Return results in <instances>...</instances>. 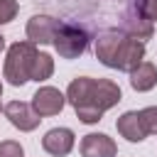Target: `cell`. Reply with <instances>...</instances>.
<instances>
[{
	"mask_svg": "<svg viewBox=\"0 0 157 157\" xmlns=\"http://www.w3.org/2000/svg\"><path fill=\"white\" fill-rule=\"evenodd\" d=\"M17 10H20L17 0H0V25L12 22L15 15H17Z\"/></svg>",
	"mask_w": 157,
	"mask_h": 157,
	"instance_id": "17",
	"label": "cell"
},
{
	"mask_svg": "<svg viewBox=\"0 0 157 157\" xmlns=\"http://www.w3.org/2000/svg\"><path fill=\"white\" fill-rule=\"evenodd\" d=\"M76 135H74V130H69V128H52L44 137H42V147H44V152H49V155H54V157H66L71 150H74V140Z\"/></svg>",
	"mask_w": 157,
	"mask_h": 157,
	"instance_id": "9",
	"label": "cell"
},
{
	"mask_svg": "<svg viewBox=\"0 0 157 157\" xmlns=\"http://www.w3.org/2000/svg\"><path fill=\"white\" fill-rule=\"evenodd\" d=\"M34 56H37V44H32L29 39L10 44L5 66H2V78H7V83L12 86H25L29 81Z\"/></svg>",
	"mask_w": 157,
	"mask_h": 157,
	"instance_id": "2",
	"label": "cell"
},
{
	"mask_svg": "<svg viewBox=\"0 0 157 157\" xmlns=\"http://www.w3.org/2000/svg\"><path fill=\"white\" fill-rule=\"evenodd\" d=\"M142 17H147L150 22H157V0H135L132 5Z\"/></svg>",
	"mask_w": 157,
	"mask_h": 157,
	"instance_id": "16",
	"label": "cell"
},
{
	"mask_svg": "<svg viewBox=\"0 0 157 157\" xmlns=\"http://www.w3.org/2000/svg\"><path fill=\"white\" fill-rule=\"evenodd\" d=\"M140 118H142V125L147 130V135H157V105H147L140 110Z\"/></svg>",
	"mask_w": 157,
	"mask_h": 157,
	"instance_id": "15",
	"label": "cell"
},
{
	"mask_svg": "<svg viewBox=\"0 0 157 157\" xmlns=\"http://www.w3.org/2000/svg\"><path fill=\"white\" fill-rule=\"evenodd\" d=\"M123 37H125V32L118 29V27L105 29V32L98 34V39H96V59L103 66H108V69L115 66V56H118V49H120Z\"/></svg>",
	"mask_w": 157,
	"mask_h": 157,
	"instance_id": "6",
	"label": "cell"
},
{
	"mask_svg": "<svg viewBox=\"0 0 157 157\" xmlns=\"http://www.w3.org/2000/svg\"><path fill=\"white\" fill-rule=\"evenodd\" d=\"M145 61V42L125 34L123 42H120V49H118V56H115V66L118 71H135L140 64Z\"/></svg>",
	"mask_w": 157,
	"mask_h": 157,
	"instance_id": "4",
	"label": "cell"
},
{
	"mask_svg": "<svg viewBox=\"0 0 157 157\" xmlns=\"http://www.w3.org/2000/svg\"><path fill=\"white\" fill-rule=\"evenodd\" d=\"M0 157H25V150L15 140H2L0 142Z\"/></svg>",
	"mask_w": 157,
	"mask_h": 157,
	"instance_id": "18",
	"label": "cell"
},
{
	"mask_svg": "<svg viewBox=\"0 0 157 157\" xmlns=\"http://www.w3.org/2000/svg\"><path fill=\"white\" fill-rule=\"evenodd\" d=\"M118 132L128 140V142H142L147 137V130L142 125V118H140V110H125L118 123H115Z\"/></svg>",
	"mask_w": 157,
	"mask_h": 157,
	"instance_id": "11",
	"label": "cell"
},
{
	"mask_svg": "<svg viewBox=\"0 0 157 157\" xmlns=\"http://www.w3.org/2000/svg\"><path fill=\"white\" fill-rule=\"evenodd\" d=\"M130 86L140 93L152 91L157 86V66L152 61H142L135 71H130Z\"/></svg>",
	"mask_w": 157,
	"mask_h": 157,
	"instance_id": "13",
	"label": "cell"
},
{
	"mask_svg": "<svg viewBox=\"0 0 157 157\" xmlns=\"http://www.w3.org/2000/svg\"><path fill=\"white\" fill-rule=\"evenodd\" d=\"M88 32L81 25H71V22H61L56 37H54V49L61 59H76L86 52L88 47Z\"/></svg>",
	"mask_w": 157,
	"mask_h": 157,
	"instance_id": "3",
	"label": "cell"
},
{
	"mask_svg": "<svg viewBox=\"0 0 157 157\" xmlns=\"http://www.w3.org/2000/svg\"><path fill=\"white\" fill-rule=\"evenodd\" d=\"M54 74V59L44 52H37L34 56V64H32V74H29V81H47L49 76Z\"/></svg>",
	"mask_w": 157,
	"mask_h": 157,
	"instance_id": "14",
	"label": "cell"
},
{
	"mask_svg": "<svg viewBox=\"0 0 157 157\" xmlns=\"http://www.w3.org/2000/svg\"><path fill=\"white\" fill-rule=\"evenodd\" d=\"M61 22L49 15H34L27 22V39L32 44H54V37L59 32Z\"/></svg>",
	"mask_w": 157,
	"mask_h": 157,
	"instance_id": "7",
	"label": "cell"
},
{
	"mask_svg": "<svg viewBox=\"0 0 157 157\" xmlns=\"http://www.w3.org/2000/svg\"><path fill=\"white\" fill-rule=\"evenodd\" d=\"M118 145L105 132H88L81 140V157H115Z\"/></svg>",
	"mask_w": 157,
	"mask_h": 157,
	"instance_id": "10",
	"label": "cell"
},
{
	"mask_svg": "<svg viewBox=\"0 0 157 157\" xmlns=\"http://www.w3.org/2000/svg\"><path fill=\"white\" fill-rule=\"evenodd\" d=\"M5 118L22 132H32L42 120V115L32 108V103H22V101H10L5 105Z\"/></svg>",
	"mask_w": 157,
	"mask_h": 157,
	"instance_id": "5",
	"label": "cell"
},
{
	"mask_svg": "<svg viewBox=\"0 0 157 157\" xmlns=\"http://www.w3.org/2000/svg\"><path fill=\"white\" fill-rule=\"evenodd\" d=\"M123 32H125V34H130V37H135V39H140V42H145V39H150V37H152L155 27H152V22H150L147 17H142V15L132 7V10L125 15Z\"/></svg>",
	"mask_w": 157,
	"mask_h": 157,
	"instance_id": "12",
	"label": "cell"
},
{
	"mask_svg": "<svg viewBox=\"0 0 157 157\" xmlns=\"http://www.w3.org/2000/svg\"><path fill=\"white\" fill-rule=\"evenodd\" d=\"M64 103H66V96H64L59 88H54V86H42V88L32 96V108H34L42 118L61 113Z\"/></svg>",
	"mask_w": 157,
	"mask_h": 157,
	"instance_id": "8",
	"label": "cell"
},
{
	"mask_svg": "<svg viewBox=\"0 0 157 157\" xmlns=\"http://www.w3.org/2000/svg\"><path fill=\"white\" fill-rule=\"evenodd\" d=\"M120 86L110 78H91V76H78L69 83L66 101L71 103L76 118L86 125H93L103 118L105 110L118 105L120 101Z\"/></svg>",
	"mask_w": 157,
	"mask_h": 157,
	"instance_id": "1",
	"label": "cell"
},
{
	"mask_svg": "<svg viewBox=\"0 0 157 157\" xmlns=\"http://www.w3.org/2000/svg\"><path fill=\"white\" fill-rule=\"evenodd\" d=\"M0 96H2V81H0Z\"/></svg>",
	"mask_w": 157,
	"mask_h": 157,
	"instance_id": "20",
	"label": "cell"
},
{
	"mask_svg": "<svg viewBox=\"0 0 157 157\" xmlns=\"http://www.w3.org/2000/svg\"><path fill=\"white\" fill-rule=\"evenodd\" d=\"M2 49H5V37L0 34V52H2Z\"/></svg>",
	"mask_w": 157,
	"mask_h": 157,
	"instance_id": "19",
	"label": "cell"
}]
</instances>
